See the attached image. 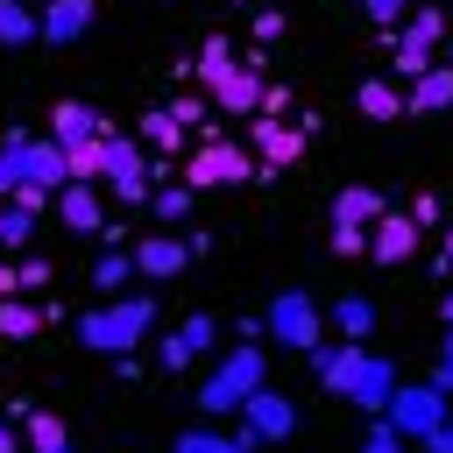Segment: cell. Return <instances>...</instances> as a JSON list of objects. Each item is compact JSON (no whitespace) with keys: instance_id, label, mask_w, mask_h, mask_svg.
Segmentation results:
<instances>
[{"instance_id":"6da1fadb","label":"cell","mask_w":453,"mask_h":453,"mask_svg":"<svg viewBox=\"0 0 453 453\" xmlns=\"http://www.w3.org/2000/svg\"><path fill=\"white\" fill-rule=\"evenodd\" d=\"M71 333H78V347H92V354H127V347H142V340L156 333V297H149V290H120V297H106V304L78 311Z\"/></svg>"},{"instance_id":"7a4b0ae2","label":"cell","mask_w":453,"mask_h":453,"mask_svg":"<svg viewBox=\"0 0 453 453\" xmlns=\"http://www.w3.org/2000/svg\"><path fill=\"white\" fill-rule=\"evenodd\" d=\"M262 382H269V354H262L255 340H234V347L205 368V382H198V396H191V403H198L205 418H234Z\"/></svg>"},{"instance_id":"3957f363","label":"cell","mask_w":453,"mask_h":453,"mask_svg":"<svg viewBox=\"0 0 453 453\" xmlns=\"http://www.w3.org/2000/svg\"><path fill=\"white\" fill-rule=\"evenodd\" d=\"M248 177H262V170H255V156H248L241 142H226V134L198 142V149L184 156V170H177V184H191V191H212V184H248Z\"/></svg>"},{"instance_id":"277c9868","label":"cell","mask_w":453,"mask_h":453,"mask_svg":"<svg viewBox=\"0 0 453 453\" xmlns=\"http://www.w3.org/2000/svg\"><path fill=\"white\" fill-rule=\"evenodd\" d=\"M262 333L304 354V347H319V340H326V311H319V297H311V290H297V283H290V290H276V297H269Z\"/></svg>"},{"instance_id":"5b68a950","label":"cell","mask_w":453,"mask_h":453,"mask_svg":"<svg viewBox=\"0 0 453 453\" xmlns=\"http://www.w3.org/2000/svg\"><path fill=\"white\" fill-rule=\"evenodd\" d=\"M446 411H453V403H446L432 382H396V389H389V403H382L375 418H382L396 439H411V446H418V439H425V432H432Z\"/></svg>"},{"instance_id":"8992f818","label":"cell","mask_w":453,"mask_h":453,"mask_svg":"<svg viewBox=\"0 0 453 453\" xmlns=\"http://www.w3.org/2000/svg\"><path fill=\"white\" fill-rule=\"evenodd\" d=\"M241 149L255 156V170H290L304 156V134L290 120H276V113H248L241 120Z\"/></svg>"},{"instance_id":"52a82bcc","label":"cell","mask_w":453,"mask_h":453,"mask_svg":"<svg viewBox=\"0 0 453 453\" xmlns=\"http://www.w3.org/2000/svg\"><path fill=\"white\" fill-rule=\"evenodd\" d=\"M106 134H120V120L99 113L92 99H57V106H50V142H57V149H71V142H106Z\"/></svg>"},{"instance_id":"ba28073f","label":"cell","mask_w":453,"mask_h":453,"mask_svg":"<svg viewBox=\"0 0 453 453\" xmlns=\"http://www.w3.org/2000/svg\"><path fill=\"white\" fill-rule=\"evenodd\" d=\"M212 340H219V326H212V311H191L177 333H163L156 340V361L170 368V375H184V368H198L205 354H212Z\"/></svg>"},{"instance_id":"9c48e42d","label":"cell","mask_w":453,"mask_h":453,"mask_svg":"<svg viewBox=\"0 0 453 453\" xmlns=\"http://www.w3.org/2000/svg\"><path fill=\"white\" fill-rule=\"evenodd\" d=\"M127 255H134V276H142V283H177V276H184V262H191V248H184L177 234H163V226H156V234H142Z\"/></svg>"},{"instance_id":"30bf717a","label":"cell","mask_w":453,"mask_h":453,"mask_svg":"<svg viewBox=\"0 0 453 453\" xmlns=\"http://www.w3.org/2000/svg\"><path fill=\"white\" fill-rule=\"evenodd\" d=\"M241 425H248L262 446H269V439H290V432H297V403H290L283 389H269V382H262V389L241 403Z\"/></svg>"},{"instance_id":"8fae6325","label":"cell","mask_w":453,"mask_h":453,"mask_svg":"<svg viewBox=\"0 0 453 453\" xmlns=\"http://www.w3.org/2000/svg\"><path fill=\"white\" fill-rule=\"evenodd\" d=\"M418 241H425V226H418L411 212H382V219L368 226V255H375L382 269H396V262H411V255H418Z\"/></svg>"},{"instance_id":"7c38bea8","label":"cell","mask_w":453,"mask_h":453,"mask_svg":"<svg viewBox=\"0 0 453 453\" xmlns=\"http://www.w3.org/2000/svg\"><path fill=\"white\" fill-rule=\"evenodd\" d=\"M311 354V375H319V389L326 396H347V382H354V368H361V340H319V347H304Z\"/></svg>"},{"instance_id":"4fadbf2b","label":"cell","mask_w":453,"mask_h":453,"mask_svg":"<svg viewBox=\"0 0 453 453\" xmlns=\"http://www.w3.org/2000/svg\"><path fill=\"white\" fill-rule=\"evenodd\" d=\"M92 14H99V0H42L35 7V42H78L85 28H92Z\"/></svg>"},{"instance_id":"5bb4252c","label":"cell","mask_w":453,"mask_h":453,"mask_svg":"<svg viewBox=\"0 0 453 453\" xmlns=\"http://www.w3.org/2000/svg\"><path fill=\"white\" fill-rule=\"evenodd\" d=\"M57 212H64V234H85V241L106 234V198H99V184H57Z\"/></svg>"},{"instance_id":"9a60e30c","label":"cell","mask_w":453,"mask_h":453,"mask_svg":"<svg viewBox=\"0 0 453 453\" xmlns=\"http://www.w3.org/2000/svg\"><path fill=\"white\" fill-rule=\"evenodd\" d=\"M396 382H403V375H396V361H382V354H361V368H354V382H347V403L375 418V411L389 403V389H396Z\"/></svg>"},{"instance_id":"2e32d148","label":"cell","mask_w":453,"mask_h":453,"mask_svg":"<svg viewBox=\"0 0 453 453\" xmlns=\"http://www.w3.org/2000/svg\"><path fill=\"white\" fill-rule=\"evenodd\" d=\"M262 85H269L262 71H248V64H234V78H226V85H219V92H212L205 106H212V113H234V120H248V113L262 106Z\"/></svg>"},{"instance_id":"e0dca14e","label":"cell","mask_w":453,"mask_h":453,"mask_svg":"<svg viewBox=\"0 0 453 453\" xmlns=\"http://www.w3.org/2000/svg\"><path fill=\"white\" fill-rule=\"evenodd\" d=\"M453 106V64H432L425 78L403 85V113H446Z\"/></svg>"},{"instance_id":"ac0fdd59","label":"cell","mask_w":453,"mask_h":453,"mask_svg":"<svg viewBox=\"0 0 453 453\" xmlns=\"http://www.w3.org/2000/svg\"><path fill=\"white\" fill-rule=\"evenodd\" d=\"M354 113L361 120H403V85L396 78H361L354 85Z\"/></svg>"},{"instance_id":"d6986e66","label":"cell","mask_w":453,"mask_h":453,"mask_svg":"<svg viewBox=\"0 0 453 453\" xmlns=\"http://www.w3.org/2000/svg\"><path fill=\"white\" fill-rule=\"evenodd\" d=\"M184 142H191V127H184L170 106H149V113H142V149H156V156H170V163H177V156H184Z\"/></svg>"},{"instance_id":"ffe728a7","label":"cell","mask_w":453,"mask_h":453,"mask_svg":"<svg viewBox=\"0 0 453 453\" xmlns=\"http://www.w3.org/2000/svg\"><path fill=\"white\" fill-rule=\"evenodd\" d=\"M389 212V198L375 191V184H347L340 198H333V226H375Z\"/></svg>"},{"instance_id":"44dd1931","label":"cell","mask_w":453,"mask_h":453,"mask_svg":"<svg viewBox=\"0 0 453 453\" xmlns=\"http://www.w3.org/2000/svg\"><path fill=\"white\" fill-rule=\"evenodd\" d=\"M255 446H262V439H255L248 425H234V432H205V425H198V432H177L170 453H255Z\"/></svg>"},{"instance_id":"7402d4cb","label":"cell","mask_w":453,"mask_h":453,"mask_svg":"<svg viewBox=\"0 0 453 453\" xmlns=\"http://www.w3.org/2000/svg\"><path fill=\"white\" fill-rule=\"evenodd\" d=\"M326 319H333V333H340V340H368V333H375V304H368L361 290H340Z\"/></svg>"},{"instance_id":"603a6c76","label":"cell","mask_w":453,"mask_h":453,"mask_svg":"<svg viewBox=\"0 0 453 453\" xmlns=\"http://www.w3.org/2000/svg\"><path fill=\"white\" fill-rule=\"evenodd\" d=\"M191 71H198V85H205V99L234 78V50H226V35H205L198 42V57H191Z\"/></svg>"},{"instance_id":"cb8c5ba5","label":"cell","mask_w":453,"mask_h":453,"mask_svg":"<svg viewBox=\"0 0 453 453\" xmlns=\"http://www.w3.org/2000/svg\"><path fill=\"white\" fill-rule=\"evenodd\" d=\"M191 198H198V191L170 177V184H156V191H149V205H142V212H149L156 226H184V219H191Z\"/></svg>"},{"instance_id":"d4e9b609","label":"cell","mask_w":453,"mask_h":453,"mask_svg":"<svg viewBox=\"0 0 453 453\" xmlns=\"http://www.w3.org/2000/svg\"><path fill=\"white\" fill-rule=\"evenodd\" d=\"M432 64H439V50H425V42H411V35H389V78H396V85L425 78Z\"/></svg>"},{"instance_id":"484cf974","label":"cell","mask_w":453,"mask_h":453,"mask_svg":"<svg viewBox=\"0 0 453 453\" xmlns=\"http://www.w3.org/2000/svg\"><path fill=\"white\" fill-rule=\"evenodd\" d=\"M21 446L28 453H57V446H71V432H64L57 411H21Z\"/></svg>"},{"instance_id":"4316f807","label":"cell","mask_w":453,"mask_h":453,"mask_svg":"<svg viewBox=\"0 0 453 453\" xmlns=\"http://www.w3.org/2000/svg\"><path fill=\"white\" fill-rule=\"evenodd\" d=\"M21 163H28V184H42V191H57V184H64V149H57V142H35V134H28Z\"/></svg>"},{"instance_id":"83f0119b","label":"cell","mask_w":453,"mask_h":453,"mask_svg":"<svg viewBox=\"0 0 453 453\" xmlns=\"http://www.w3.org/2000/svg\"><path fill=\"white\" fill-rule=\"evenodd\" d=\"M106 170V142H71L64 149V184H99Z\"/></svg>"},{"instance_id":"f1b7e54d","label":"cell","mask_w":453,"mask_h":453,"mask_svg":"<svg viewBox=\"0 0 453 453\" xmlns=\"http://www.w3.org/2000/svg\"><path fill=\"white\" fill-rule=\"evenodd\" d=\"M120 283H134V255H127V248H106V255L92 262V290H99V297H120Z\"/></svg>"},{"instance_id":"f546056e","label":"cell","mask_w":453,"mask_h":453,"mask_svg":"<svg viewBox=\"0 0 453 453\" xmlns=\"http://www.w3.org/2000/svg\"><path fill=\"white\" fill-rule=\"evenodd\" d=\"M50 319H42V304H28V297H0V333L7 340H35Z\"/></svg>"},{"instance_id":"4dcf8cb0","label":"cell","mask_w":453,"mask_h":453,"mask_svg":"<svg viewBox=\"0 0 453 453\" xmlns=\"http://www.w3.org/2000/svg\"><path fill=\"white\" fill-rule=\"evenodd\" d=\"M403 35H411V42H425V50H439V42H446V14H439L432 0H411V14H403Z\"/></svg>"},{"instance_id":"1f68e13d","label":"cell","mask_w":453,"mask_h":453,"mask_svg":"<svg viewBox=\"0 0 453 453\" xmlns=\"http://www.w3.org/2000/svg\"><path fill=\"white\" fill-rule=\"evenodd\" d=\"M35 42V7L28 0H0V50H21Z\"/></svg>"},{"instance_id":"d6a6232c","label":"cell","mask_w":453,"mask_h":453,"mask_svg":"<svg viewBox=\"0 0 453 453\" xmlns=\"http://www.w3.org/2000/svg\"><path fill=\"white\" fill-rule=\"evenodd\" d=\"M21 149H28V134H21V127H7V134H0V198H7L14 184H28V163H21Z\"/></svg>"},{"instance_id":"836d02e7","label":"cell","mask_w":453,"mask_h":453,"mask_svg":"<svg viewBox=\"0 0 453 453\" xmlns=\"http://www.w3.org/2000/svg\"><path fill=\"white\" fill-rule=\"evenodd\" d=\"M35 241V212H21V205H7L0 212V255H21Z\"/></svg>"},{"instance_id":"e575fe53","label":"cell","mask_w":453,"mask_h":453,"mask_svg":"<svg viewBox=\"0 0 453 453\" xmlns=\"http://www.w3.org/2000/svg\"><path fill=\"white\" fill-rule=\"evenodd\" d=\"M106 191H113V198H120V205H127V212H142V205H149V191H156V184H149V170H134V177H106Z\"/></svg>"},{"instance_id":"d590c367","label":"cell","mask_w":453,"mask_h":453,"mask_svg":"<svg viewBox=\"0 0 453 453\" xmlns=\"http://www.w3.org/2000/svg\"><path fill=\"white\" fill-rule=\"evenodd\" d=\"M326 241H333V255H347V262H354V255H368V226H333Z\"/></svg>"},{"instance_id":"8d00e7d4","label":"cell","mask_w":453,"mask_h":453,"mask_svg":"<svg viewBox=\"0 0 453 453\" xmlns=\"http://www.w3.org/2000/svg\"><path fill=\"white\" fill-rule=\"evenodd\" d=\"M14 283H21V297H35V290L50 283V262H42V255H28V262H14Z\"/></svg>"},{"instance_id":"74e56055","label":"cell","mask_w":453,"mask_h":453,"mask_svg":"<svg viewBox=\"0 0 453 453\" xmlns=\"http://www.w3.org/2000/svg\"><path fill=\"white\" fill-rule=\"evenodd\" d=\"M283 35V7H255V50H269Z\"/></svg>"},{"instance_id":"f35d334b","label":"cell","mask_w":453,"mask_h":453,"mask_svg":"<svg viewBox=\"0 0 453 453\" xmlns=\"http://www.w3.org/2000/svg\"><path fill=\"white\" fill-rule=\"evenodd\" d=\"M361 7H368V21H375V28H396V21L411 14V0H361Z\"/></svg>"},{"instance_id":"ab89813d","label":"cell","mask_w":453,"mask_h":453,"mask_svg":"<svg viewBox=\"0 0 453 453\" xmlns=\"http://www.w3.org/2000/svg\"><path fill=\"white\" fill-rule=\"evenodd\" d=\"M403 446H411V439H396L382 418H375V425H368V439H361V453H403Z\"/></svg>"},{"instance_id":"60d3db41","label":"cell","mask_w":453,"mask_h":453,"mask_svg":"<svg viewBox=\"0 0 453 453\" xmlns=\"http://www.w3.org/2000/svg\"><path fill=\"white\" fill-rule=\"evenodd\" d=\"M50 198H57V191H42V184H14V191H7V205H21V212H42Z\"/></svg>"},{"instance_id":"b9f144b4","label":"cell","mask_w":453,"mask_h":453,"mask_svg":"<svg viewBox=\"0 0 453 453\" xmlns=\"http://www.w3.org/2000/svg\"><path fill=\"white\" fill-rule=\"evenodd\" d=\"M418 446H425V453H453V411H446V418H439V425H432Z\"/></svg>"},{"instance_id":"7bdbcfd3","label":"cell","mask_w":453,"mask_h":453,"mask_svg":"<svg viewBox=\"0 0 453 453\" xmlns=\"http://www.w3.org/2000/svg\"><path fill=\"white\" fill-rule=\"evenodd\" d=\"M411 219H418V226H439V219H446V198H432V191H425V198L411 205Z\"/></svg>"},{"instance_id":"ee69618b","label":"cell","mask_w":453,"mask_h":453,"mask_svg":"<svg viewBox=\"0 0 453 453\" xmlns=\"http://www.w3.org/2000/svg\"><path fill=\"white\" fill-rule=\"evenodd\" d=\"M170 113H177V120H184V127H198V120H205V113H212V106H205V99H170Z\"/></svg>"},{"instance_id":"f6af8a7d","label":"cell","mask_w":453,"mask_h":453,"mask_svg":"<svg viewBox=\"0 0 453 453\" xmlns=\"http://www.w3.org/2000/svg\"><path fill=\"white\" fill-rule=\"evenodd\" d=\"M106 361H113L120 382H142V354H134V347H127V354H106Z\"/></svg>"},{"instance_id":"bcb514c9","label":"cell","mask_w":453,"mask_h":453,"mask_svg":"<svg viewBox=\"0 0 453 453\" xmlns=\"http://www.w3.org/2000/svg\"><path fill=\"white\" fill-rule=\"evenodd\" d=\"M0 453H28L21 446V425H0Z\"/></svg>"},{"instance_id":"7dc6e473","label":"cell","mask_w":453,"mask_h":453,"mask_svg":"<svg viewBox=\"0 0 453 453\" xmlns=\"http://www.w3.org/2000/svg\"><path fill=\"white\" fill-rule=\"evenodd\" d=\"M0 297H21V283H14V262H0Z\"/></svg>"},{"instance_id":"c3c4849f","label":"cell","mask_w":453,"mask_h":453,"mask_svg":"<svg viewBox=\"0 0 453 453\" xmlns=\"http://www.w3.org/2000/svg\"><path fill=\"white\" fill-rule=\"evenodd\" d=\"M439 255H446V262H453V219H446V248H439Z\"/></svg>"},{"instance_id":"681fc988","label":"cell","mask_w":453,"mask_h":453,"mask_svg":"<svg viewBox=\"0 0 453 453\" xmlns=\"http://www.w3.org/2000/svg\"><path fill=\"white\" fill-rule=\"evenodd\" d=\"M234 7H255V0H234Z\"/></svg>"},{"instance_id":"f907efd6","label":"cell","mask_w":453,"mask_h":453,"mask_svg":"<svg viewBox=\"0 0 453 453\" xmlns=\"http://www.w3.org/2000/svg\"><path fill=\"white\" fill-rule=\"evenodd\" d=\"M57 453H71V446H57Z\"/></svg>"},{"instance_id":"816d5d0a","label":"cell","mask_w":453,"mask_h":453,"mask_svg":"<svg viewBox=\"0 0 453 453\" xmlns=\"http://www.w3.org/2000/svg\"><path fill=\"white\" fill-rule=\"evenodd\" d=\"M0 212H7V198H0Z\"/></svg>"}]
</instances>
